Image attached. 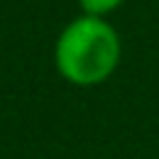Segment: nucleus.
<instances>
[{
    "mask_svg": "<svg viewBox=\"0 0 159 159\" xmlns=\"http://www.w3.org/2000/svg\"><path fill=\"white\" fill-rule=\"evenodd\" d=\"M122 37L109 19L80 13L66 21L53 43V66L74 88L103 85L119 69Z\"/></svg>",
    "mask_w": 159,
    "mask_h": 159,
    "instance_id": "nucleus-1",
    "label": "nucleus"
},
{
    "mask_svg": "<svg viewBox=\"0 0 159 159\" xmlns=\"http://www.w3.org/2000/svg\"><path fill=\"white\" fill-rule=\"evenodd\" d=\"M77 6L82 13L88 16H101V19H109L114 11L125 6V0H77Z\"/></svg>",
    "mask_w": 159,
    "mask_h": 159,
    "instance_id": "nucleus-2",
    "label": "nucleus"
}]
</instances>
